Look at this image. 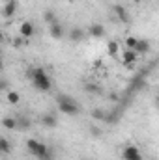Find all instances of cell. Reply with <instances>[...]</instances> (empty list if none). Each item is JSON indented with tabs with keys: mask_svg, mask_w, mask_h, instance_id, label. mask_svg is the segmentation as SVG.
<instances>
[{
	"mask_svg": "<svg viewBox=\"0 0 159 160\" xmlns=\"http://www.w3.org/2000/svg\"><path fill=\"white\" fill-rule=\"evenodd\" d=\"M28 77L32 80V86H34L38 91H49V89H51V78H49V75L45 73L43 67L30 69V71H28Z\"/></svg>",
	"mask_w": 159,
	"mask_h": 160,
	"instance_id": "1",
	"label": "cell"
},
{
	"mask_svg": "<svg viewBox=\"0 0 159 160\" xmlns=\"http://www.w3.org/2000/svg\"><path fill=\"white\" fill-rule=\"evenodd\" d=\"M26 147H28V151H30L36 158H40V160H52V155H51L49 147H47L45 143L38 142V140H28V142H26Z\"/></svg>",
	"mask_w": 159,
	"mask_h": 160,
	"instance_id": "2",
	"label": "cell"
},
{
	"mask_svg": "<svg viewBox=\"0 0 159 160\" xmlns=\"http://www.w3.org/2000/svg\"><path fill=\"white\" fill-rule=\"evenodd\" d=\"M58 110L68 116H77L79 114V104L69 97V95H58Z\"/></svg>",
	"mask_w": 159,
	"mask_h": 160,
	"instance_id": "3",
	"label": "cell"
},
{
	"mask_svg": "<svg viewBox=\"0 0 159 160\" xmlns=\"http://www.w3.org/2000/svg\"><path fill=\"white\" fill-rule=\"evenodd\" d=\"M122 158L123 160H142V155H140V151L135 145H127L123 149V153H122Z\"/></svg>",
	"mask_w": 159,
	"mask_h": 160,
	"instance_id": "4",
	"label": "cell"
},
{
	"mask_svg": "<svg viewBox=\"0 0 159 160\" xmlns=\"http://www.w3.org/2000/svg\"><path fill=\"white\" fill-rule=\"evenodd\" d=\"M88 36L94 38V39H101V38L105 36V26L99 24V22H94V24L88 28Z\"/></svg>",
	"mask_w": 159,
	"mask_h": 160,
	"instance_id": "5",
	"label": "cell"
},
{
	"mask_svg": "<svg viewBox=\"0 0 159 160\" xmlns=\"http://www.w3.org/2000/svg\"><path fill=\"white\" fill-rule=\"evenodd\" d=\"M137 56H139V54H137L135 50H131V48H125V50H123V56H122V62H123V65L131 67V65L135 63Z\"/></svg>",
	"mask_w": 159,
	"mask_h": 160,
	"instance_id": "6",
	"label": "cell"
},
{
	"mask_svg": "<svg viewBox=\"0 0 159 160\" xmlns=\"http://www.w3.org/2000/svg\"><path fill=\"white\" fill-rule=\"evenodd\" d=\"M112 11L116 13V17H118L122 22H129V13H127V9L122 4H114L112 6Z\"/></svg>",
	"mask_w": 159,
	"mask_h": 160,
	"instance_id": "7",
	"label": "cell"
},
{
	"mask_svg": "<svg viewBox=\"0 0 159 160\" xmlns=\"http://www.w3.org/2000/svg\"><path fill=\"white\" fill-rule=\"evenodd\" d=\"M15 11H17V2H15V0H9V2H6V6H4V9H2V15H4L6 19H11V17L15 15Z\"/></svg>",
	"mask_w": 159,
	"mask_h": 160,
	"instance_id": "8",
	"label": "cell"
},
{
	"mask_svg": "<svg viewBox=\"0 0 159 160\" xmlns=\"http://www.w3.org/2000/svg\"><path fill=\"white\" fill-rule=\"evenodd\" d=\"M19 32H21V38H23V39H25V38H32V36H34V24H32L30 21H25V22L21 24Z\"/></svg>",
	"mask_w": 159,
	"mask_h": 160,
	"instance_id": "9",
	"label": "cell"
},
{
	"mask_svg": "<svg viewBox=\"0 0 159 160\" xmlns=\"http://www.w3.org/2000/svg\"><path fill=\"white\" fill-rule=\"evenodd\" d=\"M41 123H43L47 128H54V127L58 125V119H56L54 114H45V116L41 118Z\"/></svg>",
	"mask_w": 159,
	"mask_h": 160,
	"instance_id": "10",
	"label": "cell"
},
{
	"mask_svg": "<svg viewBox=\"0 0 159 160\" xmlns=\"http://www.w3.org/2000/svg\"><path fill=\"white\" fill-rule=\"evenodd\" d=\"M133 50H135L137 54H146V52L150 50V41H146V39H139Z\"/></svg>",
	"mask_w": 159,
	"mask_h": 160,
	"instance_id": "11",
	"label": "cell"
},
{
	"mask_svg": "<svg viewBox=\"0 0 159 160\" xmlns=\"http://www.w3.org/2000/svg\"><path fill=\"white\" fill-rule=\"evenodd\" d=\"M51 38H54V39H62V38H64V28H62V24H58V22L51 24Z\"/></svg>",
	"mask_w": 159,
	"mask_h": 160,
	"instance_id": "12",
	"label": "cell"
},
{
	"mask_svg": "<svg viewBox=\"0 0 159 160\" xmlns=\"http://www.w3.org/2000/svg\"><path fill=\"white\" fill-rule=\"evenodd\" d=\"M69 39L75 41V43L82 41L84 39V30H82V28H71V30H69Z\"/></svg>",
	"mask_w": 159,
	"mask_h": 160,
	"instance_id": "13",
	"label": "cell"
},
{
	"mask_svg": "<svg viewBox=\"0 0 159 160\" xmlns=\"http://www.w3.org/2000/svg\"><path fill=\"white\" fill-rule=\"evenodd\" d=\"M6 101H8L9 104H17V102L21 101V95H19L17 91L11 89V91H8V95H6Z\"/></svg>",
	"mask_w": 159,
	"mask_h": 160,
	"instance_id": "14",
	"label": "cell"
},
{
	"mask_svg": "<svg viewBox=\"0 0 159 160\" xmlns=\"http://www.w3.org/2000/svg\"><path fill=\"white\" fill-rule=\"evenodd\" d=\"M92 118L96 121H105L107 119V114H105V110H101V108H94V110H92Z\"/></svg>",
	"mask_w": 159,
	"mask_h": 160,
	"instance_id": "15",
	"label": "cell"
},
{
	"mask_svg": "<svg viewBox=\"0 0 159 160\" xmlns=\"http://www.w3.org/2000/svg\"><path fill=\"white\" fill-rule=\"evenodd\" d=\"M2 127L13 130V128H17V121H15V118H4L2 119Z\"/></svg>",
	"mask_w": 159,
	"mask_h": 160,
	"instance_id": "16",
	"label": "cell"
},
{
	"mask_svg": "<svg viewBox=\"0 0 159 160\" xmlns=\"http://www.w3.org/2000/svg\"><path fill=\"white\" fill-rule=\"evenodd\" d=\"M43 21H45L47 24H54V22H56V13H54V11H45V13H43Z\"/></svg>",
	"mask_w": 159,
	"mask_h": 160,
	"instance_id": "17",
	"label": "cell"
},
{
	"mask_svg": "<svg viewBox=\"0 0 159 160\" xmlns=\"http://www.w3.org/2000/svg\"><path fill=\"white\" fill-rule=\"evenodd\" d=\"M120 50V45L116 41H109V45H107V52L111 54V56H114V54H118Z\"/></svg>",
	"mask_w": 159,
	"mask_h": 160,
	"instance_id": "18",
	"label": "cell"
},
{
	"mask_svg": "<svg viewBox=\"0 0 159 160\" xmlns=\"http://www.w3.org/2000/svg\"><path fill=\"white\" fill-rule=\"evenodd\" d=\"M11 151V143L6 138H0V153H9Z\"/></svg>",
	"mask_w": 159,
	"mask_h": 160,
	"instance_id": "19",
	"label": "cell"
},
{
	"mask_svg": "<svg viewBox=\"0 0 159 160\" xmlns=\"http://www.w3.org/2000/svg\"><path fill=\"white\" fill-rule=\"evenodd\" d=\"M84 89H86L88 93H101V88L96 86V84H84Z\"/></svg>",
	"mask_w": 159,
	"mask_h": 160,
	"instance_id": "20",
	"label": "cell"
},
{
	"mask_svg": "<svg viewBox=\"0 0 159 160\" xmlns=\"http://www.w3.org/2000/svg\"><path fill=\"white\" fill-rule=\"evenodd\" d=\"M17 121V127H21V128H30V119L28 118H19Z\"/></svg>",
	"mask_w": 159,
	"mask_h": 160,
	"instance_id": "21",
	"label": "cell"
},
{
	"mask_svg": "<svg viewBox=\"0 0 159 160\" xmlns=\"http://www.w3.org/2000/svg\"><path fill=\"white\" fill-rule=\"evenodd\" d=\"M137 41H139V39H137V38H131V36H129V38L125 39V47L133 50V48H135V45H137Z\"/></svg>",
	"mask_w": 159,
	"mask_h": 160,
	"instance_id": "22",
	"label": "cell"
},
{
	"mask_svg": "<svg viewBox=\"0 0 159 160\" xmlns=\"http://www.w3.org/2000/svg\"><path fill=\"white\" fill-rule=\"evenodd\" d=\"M4 89H8V82L6 80H0V91H4Z\"/></svg>",
	"mask_w": 159,
	"mask_h": 160,
	"instance_id": "23",
	"label": "cell"
},
{
	"mask_svg": "<svg viewBox=\"0 0 159 160\" xmlns=\"http://www.w3.org/2000/svg\"><path fill=\"white\" fill-rule=\"evenodd\" d=\"M92 134H94V136H99V134H101V130H99V128H96V127H92Z\"/></svg>",
	"mask_w": 159,
	"mask_h": 160,
	"instance_id": "24",
	"label": "cell"
},
{
	"mask_svg": "<svg viewBox=\"0 0 159 160\" xmlns=\"http://www.w3.org/2000/svg\"><path fill=\"white\" fill-rule=\"evenodd\" d=\"M4 39V34H2V32H0V41Z\"/></svg>",
	"mask_w": 159,
	"mask_h": 160,
	"instance_id": "25",
	"label": "cell"
},
{
	"mask_svg": "<svg viewBox=\"0 0 159 160\" xmlns=\"http://www.w3.org/2000/svg\"><path fill=\"white\" fill-rule=\"evenodd\" d=\"M0 69H2V58H0Z\"/></svg>",
	"mask_w": 159,
	"mask_h": 160,
	"instance_id": "26",
	"label": "cell"
},
{
	"mask_svg": "<svg viewBox=\"0 0 159 160\" xmlns=\"http://www.w3.org/2000/svg\"><path fill=\"white\" fill-rule=\"evenodd\" d=\"M133 2H140V0H133Z\"/></svg>",
	"mask_w": 159,
	"mask_h": 160,
	"instance_id": "27",
	"label": "cell"
},
{
	"mask_svg": "<svg viewBox=\"0 0 159 160\" xmlns=\"http://www.w3.org/2000/svg\"><path fill=\"white\" fill-rule=\"evenodd\" d=\"M6 2H9V0H6Z\"/></svg>",
	"mask_w": 159,
	"mask_h": 160,
	"instance_id": "28",
	"label": "cell"
},
{
	"mask_svg": "<svg viewBox=\"0 0 159 160\" xmlns=\"http://www.w3.org/2000/svg\"><path fill=\"white\" fill-rule=\"evenodd\" d=\"M0 155H2V153H0Z\"/></svg>",
	"mask_w": 159,
	"mask_h": 160,
	"instance_id": "29",
	"label": "cell"
}]
</instances>
